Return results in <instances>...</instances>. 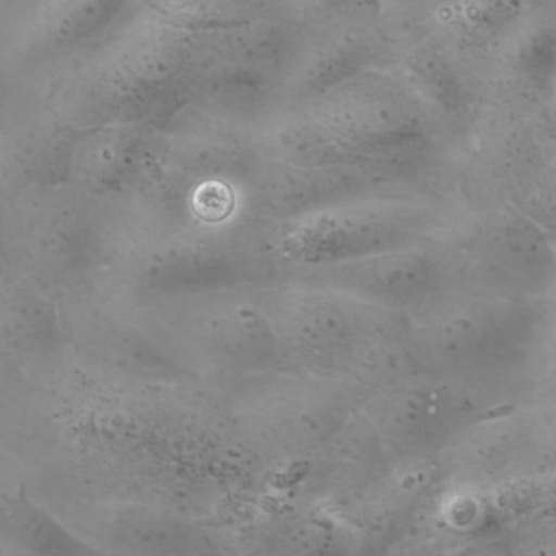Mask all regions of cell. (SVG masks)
Segmentation results:
<instances>
[{
    "label": "cell",
    "instance_id": "obj_8",
    "mask_svg": "<svg viewBox=\"0 0 556 556\" xmlns=\"http://www.w3.org/2000/svg\"><path fill=\"white\" fill-rule=\"evenodd\" d=\"M0 540L15 556H109L28 497L0 494Z\"/></svg>",
    "mask_w": 556,
    "mask_h": 556
},
{
    "label": "cell",
    "instance_id": "obj_4",
    "mask_svg": "<svg viewBox=\"0 0 556 556\" xmlns=\"http://www.w3.org/2000/svg\"><path fill=\"white\" fill-rule=\"evenodd\" d=\"M281 278L321 286L376 311L409 314L457 286L442 240Z\"/></svg>",
    "mask_w": 556,
    "mask_h": 556
},
{
    "label": "cell",
    "instance_id": "obj_5",
    "mask_svg": "<svg viewBox=\"0 0 556 556\" xmlns=\"http://www.w3.org/2000/svg\"><path fill=\"white\" fill-rule=\"evenodd\" d=\"M400 181L370 170L302 167L265 159L242 188L243 210L252 223H279Z\"/></svg>",
    "mask_w": 556,
    "mask_h": 556
},
{
    "label": "cell",
    "instance_id": "obj_2",
    "mask_svg": "<svg viewBox=\"0 0 556 556\" xmlns=\"http://www.w3.org/2000/svg\"><path fill=\"white\" fill-rule=\"evenodd\" d=\"M286 109L317 123L361 167L400 184L431 167L445 135L395 66L367 71L311 102Z\"/></svg>",
    "mask_w": 556,
    "mask_h": 556
},
{
    "label": "cell",
    "instance_id": "obj_6",
    "mask_svg": "<svg viewBox=\"0 0 556 556\" xmlns=\"http://www.w3.org/2000/svg\"><path fill=\"white\" fill-rule=\"evenodd\" d=\"M346 18L324 37H308L301 56L285 77L286 106L311 102L359 74L389 63L392 51L372 24Z\"/></svg>",
    "mask_w": 556,
    "mask_h": 556
},
{
    "label": "cell",
    "instance_id": "obj_1",
    "mask_svg": "<svg viewBox=\"0 0 556 556\" xmlns=\"http://www.w3.org/2000/svg\"><path fill=\"white\" fill-rule=\"evenodd\" d=\"M454 227L452 211L439 200L396 185L294 219L250 220L256 245L276 278L428 245Z\"/></svg>",
    "mask_w": 556,
    "mask_h": 556
},
{
    "label": "cell",
    "instance_id": "obj_3",
    "mask_svg": "<svg viewBox=\"0 0 556 556\" xmlns=\"http://www.w3.org/2000/svg\"><path fill=\"white\" fill-rule=\"evenodd\" d=\"M442 249L462 288L522 301L552 289V242L536 220L514 207L491 211L468 226L455 224Z\"/></svg>",
    "mask_w": 556,
    "mask_h": 556
},
{
    "label": "cell",
    "instance_id": "obj_7",
    "mask_svg": "<svg viewBox=\"0 0 556 556\" xmlns=\"http://www.w3.org/2000/svg\"><path fill=\"white\" fill-rule=\"evenodd\" d=\"M396 67L425 100L444 132L465 131L480 116L483 103L477 80L457 51L444 41L409 45Z\"/></svg>",
    "mask_w": 556,
    "mask_h": 556
}]
</instances>
